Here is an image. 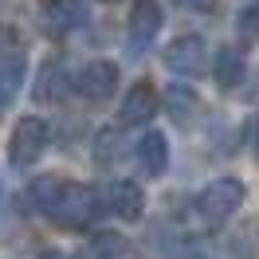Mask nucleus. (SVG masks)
I'll return each mask as SVG.
<instances>
[{"instance_id":"obj_1","label":"nucleus","mask_w":259,"mask_h":259,"mask_svg":"<svg viewBox=\"0 0 259 259\" xmlns=\"http://www.w3.org/2000/svg\"><path fill=\"white\" fill-rule=\"evenodd\" d=\"M243 196H247L243 181H236V177H216V181H208V185L196 193L193 208H196V216H200L204 224H224V220H232V216L240 212Z\"/></svg>"},{"instance_id":"obj_2","label":"nucleus","mask_w":259,"mask_h":259,"mask_svg":"<svg viewBox=\"0 0 259 259\" xmlns=\"http://www.w3.org/2000/svg\"><path fill=\"white\" fill-rule=\"evenodd\" d=\"M102 212H106V200H102L98 189H91V185H67L63 200L55 204V212L48 220H55L59 228H87V224H95Z\"/></svg>"},{"instance_id":"obj_3","label":"nucleus","mask_w":259,"mask_h":259,"mask_svg":"<svg viewBox=\"0 0 259 259\" xmlns=\"http://www.w3.org/2000/svg\"><path fill=\"white\" fill-rule=\"evenodd\" d=\"M51 146V126L44 118H20L16 130H12V138H8V161L16 165V169H28L35 165Z\"/></svg>"},{"instance_id":"obj_4","label":"nucleus","mask_w":259,"mask_h":259,"mask_svg":"<svg viewBox=\"0 0 259 259\" xmlns=\"http://www.w3.org/2000/svg\"><path fill=\"white\" fill-rule=\"evenodd\" d=\"M157 32H161V4H157V0H134L130 24H126V48H130V55H142V51L157 39Z\"/></svg>"},{"instance_id":"obj_5","label":"nucleus","mask_w":259,"mask_h":259,"mask_svg":"<svg viewBox=\"0 0 259 259\" xmlns=\"http://www.w3.org/2000/svg\"><path fill=\"white\" fill-rule=\"evenodd\" d=\"M39 20H44V32L48 35H71L87 28V4L82 0H44V8H39Z\"/></svg>"},{"instance_id":"obj_6","label":"nucleus","mask_w":259,"mask_h":259,"mask_svg":"<svg viewBox=\"0 0 259 259\" xmlns=\"http://www.w3.org/2000/svg\"><path fill=\"white\" fill-rule=\"evenodd\" d=\"M114 87H118V67H114L110 59H91V63L75 75V91H79L82 98H91V102L110 98Z\"/></svg>"},{"instance_id":"obj_7","label":"nucleus","mask_w":259,"mask_h":259,"mask_svg":"<svg viewBox=\"0 0 259 259\" xmlns=\"http://www.w3.org/2000/svg\"><path fill=\"white\" fill-rule=\"evenodd\" d=\"M204 59H208V44L200 35H181L165 48V67L177 71V75H200Z\"/></svg>"},{"instance_id":"obj_8","label":"nucleus","mask_w":259,"mask_h":259,"mask_svg":"<svg viewBox=\"0 0 259 259\" xmlns=\"http://www.w3.org/2000/svg\"><path fill=\"white\" fill-rule=\"evenodd\" d=\"M157 114V91L149 82H134L118 106V126H146Z\"/></svg>"},{"instance_id":"obj_9","label":"nucleus","mask_w":259,"mask_h":259,"mask_svg":"<svg viewBox=\"0 0 259 259\" xmlns=\"http://www.w3.org/2000/svg\"><path fill=\"white\" fill-rule=\"evenodd\" d=\"M134 161H138V169L146 173V181L161 177L165 165H169V142H165V134L146 130V134L138 138V146H134Z\"/></svg>"},{"instance_id":"obj_10","label":"nucleus","mask_w":259,"mask_h":259,"mask_svg":"<svg viewBox=\"0 0 259 259\" xmlns=\"http://www.w3.org/2000/svg\"><path fill=\"white\" fill-rule=\"evenodd\" d=\"M102 200H106V212H114L118 220H138L146 208V196L134 181H110L102 189Z\"/></svg>"},{"instance_id":"obj_11","label":"nucleus","mask_w":259,"mask_h":259,"mask_svg":"<svg viewBox=\"0 0 259 259\" xmlns=\"http://www.w3.org/2000/svg\"><path fill=\"white\" fill-rule=\"evenodd\" d=\"M24 79H28V55L24 51H0V114L16 102Z\"/></svg>"},{"instance_id":"obj_12","label":"nucleus","mask_w":259,"mask_h":259,"mask_svg":"<svg viewBox=\"0 0 259 259\" xmlns=\"http://www.w3.org/2000/svg\"><path fill=\"white\" fill-rule=\"evenodd\" d=\"M243 71H247V63H243V51L240 48H216V55H212V79H216V87L220 91H236L243 82Z\"/></svg>"},{"instance_id":"obj_13","label":"nucleus","mask_w":259,"mask_h":259,"mask_svg":"<svg viewBox=\"0 0 259 259\" xmlns=\"http://www.w3.org/2000/svg\"><path fill=\"white\" fill-rule=\"evenodd\" d=\"M165 110H169V118H173L177 126H189V122L196 118V110H200V98L193 95V87L173 82V87L165 91Z\"/></svg>"},{"instance_id":"obj_14","label":"nucleus","mask_w":259,"mask_h":259,"mask_svg":"<svg viewBox=\"0 0 259 259\" xmlns=\"http://www.w3.org/2000/svg\"><path fill=\"white\" fill-rule=\"evenodd\" d=\"M122 255H126V236H118V232H98L75 251V259H122Z\"/></svg>"},{"instance_id":"obj_15","label":"nucleus","mask_w":259,"mask_h":259,"mask_svg":"<svg viewBox=\"0 0 259 259\" xmlns=\"http://www.w3.org/2000/svg\"><path fill=\"white\" fill-rule=\"evenodd\" d=\"M67 185H71V181H63V177H39L32 189H28L32 208H35V212H44V216H51V212H55V204L63 200Z\"/></svg>"},{"instance_id":"obj_16","label":"nucleus","mask_w":259,"mask_h":259,"mask_svg":"<svg viewBox=\"0 0 259 259\" xmlns=\"http://www.w3.org/2000/svg\"><path fill=\"white\" fill-rule=\"evenodd\" d=\"M240 35H259V0L240 8Z\"/></svg>"},{"instance_id":"obj_17","label":"nucleus","mask_w":259,"mask_h":259,"mask_svg":"<svg viewBox=\"0 0 259 259\" xmlns=\"http://www.w3.org/2000/svg\"><path fill=\"white\" fill-rule=\"evenodd\" d=\"M110 153L118 157V138H114V130H106V134L98 138V149H95L98 165H110Z\"/></svg>"},{"instance_id":"obj_18","label":"nucleus","mask_w":259,"mask_h":259,"mask_svg":"<svg viewBox=\"0 0 259 259\" xmlns=\"http://www.w3.org/2000/svg\"><path fill=\"white\" fill-rule=\"evenodd\" d=\"M173 4H177V8H189V12H208L216 0H173Z\"/></svg>"},{"instance_id":"obj_19","label":"nucleus","mask_w":259,"mask_h":259,"mask_svg":"<svg viewBox=\"0 0 259 259\" xmlns=\"http://www.w3.org/2000/svg\"><path fill=\"white\" fill-rule=\"evenodd\" d=\"M251 153H255V161H259V114L251 118Z\"/></svg>"},{"instance_id":"obj_20","label":"nucleus","mask_w":259,"mask_h":259,"mask_svg":"<svg viewBox=\"0 0 259 259\" xmlns=\"http://www.w3.org/2000/svg\"><path fill=\"white\" fill-rule=\"evenodd\" d=\"M39 259H63V255H59V251H44Z\"/></svg>"}]
</instances>
